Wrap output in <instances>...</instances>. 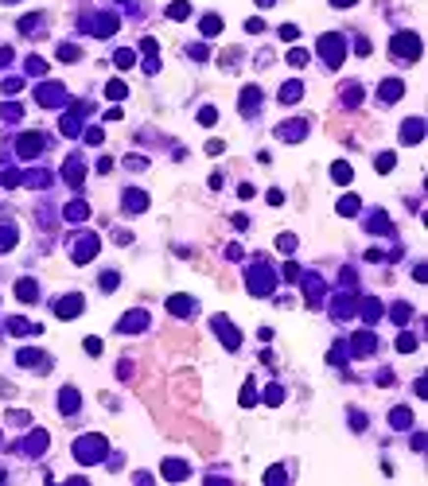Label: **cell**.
<instances>
[{"label": "cell", "instance_id": "obj_1", "mask_svg": "<svg viewBox=\"0 0 428 486\" xmlns=\"http://www.w3.org/2000/svg\"><path fill=\"white\" fill-rule=\"evenodd\" d=\"M393 54L417 58V54H421V39H417V35H397V39H393Z\"/></svg>", "mask_w": 428, "mask_h": 486}, {"label": "cell", "instance_id": "obj_2", "mask_svg": "<svg viewBox=\"0 0 428 486\" xmlns=\"http://www.w3.org/2000/svg\"><path fill=\"white\" fill-rule=\"evenodd\" d=\"M102 451H106V443H102V439H94V435L78 443V459H82V463H94V459H102Z\"/></svg>", "mask_w": 428, "mask_h": 486}, {"label": "cell", "instance_id": "obj_3", "mask_svg": "<svg viewBox=\"0 0 428 486\" xmlns=\"http://www.w3.org/2000/svg\"><path fill=\"white\" fill-rule=\"evenodd\" d=\"M16 292H20V300H24V304H31V300H35V284H31V280H20V284H16Z\"/></svg>", "mask_w": 428, "mask_h": 486}, {"label": "cell", "instance_id": "obj_4", "mask_svg": "<svg viewBox=\"0 0 428 486\" xmlns=\"http://www.w3.org/2000/svg\"><path fill=\"white\" fill-rule=\"evenodd\" d=\"M331 171H335V183H350V175H354V171H350V163H335Z\"/></svg>", "mask_w": 428, "mask_h": 486}, {"label": "cell", "instance_id": "obj_5", "mask_svg": "<svg viewBox=\"0 0 428 486\" xmlns=\"http://www.w3.org/2000/svg\"><path fill=\"white\" fill-rule=\"evenodd\" d=\"M381 98H389V102L401 98V82H385V86H381Z\"/></svg>", "mask_w": 428, "mask_h": 486}, {"label": "cell", "instance_id": "obj_6", "mask_svg": "<svg viewBox=\"0 0 428 486\" xmlns=\"http://www.w3.org/2000/svg\"><path fill=\"white\" fill-rule=\"evenodd\" d=\"M354 210H358V199H354V195H347V199L339 203V214H354Z\"/></svg>", "mask_w": 428, "mask_h": 486}, {"label": "cell", "instance_id": "obj_7", "mask_svg": "<svg viewBox=\"0 0 428 486\" xmlns=\"http://www.w3.org/2000/svg\"><path fill=\"white\" fill-rule=\"evenodd\" d=\"M187 12H191V8H187V4H171V8H167V16H171V20H183V16H187Z\"/></svg>", "mask_w": 428, "mask_h": 486}, {"label": "cell", "instance_id": "obj_8", "mask_svg": "<svg viewBox=\"0 0 428 486\" xmlns=\"http://www.w3.org/2000/svg\"><path fill=\"white\" fill-rule=\"evenodd\" d=\"M106 94H109V98H125V82H109Z\"/></svg>", "mask_w": 428, "mask_h": 486}, {"label": "cell", "instance_id": "obj_9", "mask_svg": "<svg viewBox=\"0 0 428 486\" xmlns=\"http://www.w3.org/2000/svg\"><path fill=\"white\" fill-rule=\"evenodd\" d=\"M393 424H397V428H409L413 416H409V412H393Z\"/></svg>", "mask_w": 428, "mask_h": 486}, {"label": "cell", "instance_id": "obj_10", "mask_svg": "<svg viewBox=\"0 0 428 486\" xmlns=\"http://www.w3.org/2000/svg\"><path fill=\"white\" fill-rule=\"evenodd\" d=\"M218 27H222V24H218V20H214V16H207V20H203V31H207V35H214V31H218Z\"/></svg>", "mask_w": 428, "mask_h": 486}, {"label": "cell", "instance_id": "obj_11", "mask_svg": "<svg viewBox=\"0 0 428 486\" xmlns=\"http://www.w3.org/2000/svg\"><path fill=\"white\" fill-rule=\"evenodd\" d=\"M413 346H417L413 334H401V338H397V350H413Z\"/></svg>", "mask_w": 428, "mask_h": 486}, {"label": "cell", "instance_id": "obj_12", "mask_svg": "<svg viewBox=\"0 0 428 486\" xmlns=\"http://www.w3.org/2000/svg\"><path fill=\"white\" fill-rule=\"evenodd\" d=\"M280 479H284V467H272V471L265 475V483H280Z\"/></svg>", "mask_w": 428, "mask_h": 486}, {"label": "cell", "instance_id": "obj_13", "mask_svg": "<svg viewBox=\"0 0 428 486\" xmlns=\"http://www.w3.org/2000/svg\"><path fill=\"white\" fill-rule=\"evenodd\" d=\"M214 117H218L214 109H203V113H199V121H203V125H214Z\"/></svg>", "mask_w": 428, "mask_h": 486}, {"label": "cell", "instance_id": "obj_14", "mask_svg": "<svg viewBox=\"0 0 428 486\" xmlns=\"http://www.w3.org/2000/svg\"><path fill=\"white\" fill-rule=\"evenodd\" d=\"M377 167H381V171H389V167H393V156H389V152H385V156H377Z\"/></svg>", "mask_w": 428, "mask_h": 486}]
</instances>
